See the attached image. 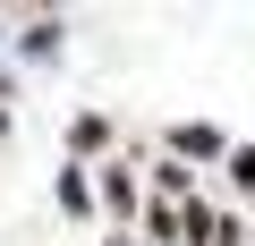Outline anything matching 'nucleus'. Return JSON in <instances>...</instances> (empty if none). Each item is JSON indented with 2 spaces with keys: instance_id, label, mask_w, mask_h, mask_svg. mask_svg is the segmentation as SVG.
Instances as JSON below:
<instances>
[{
  "instance_id": "f257e3e1",
  "label": "nucleus",
  "mask_w": 255,
  "mask_h": 246,
  "mask_svg": "<svg viewBox=\"0 0 255 246\" xmlns=\"http://www.w3.org/2000/svg\"><path fill=\"white\" fill-rule=\"evenodd\" d=\"M60 204H68V212H94V187H85V170H60Z\"/></svg>"
},
{
  "instance_id": "f03ea898",
  "label": "nucleus",
  "mask_w": 255,
  "mask_h": 246,
  "mask_svg": "<svg viewBox=\"0 0 255 246\" xmlns=\"http://www.w3.org/2000/svg\"><path fill=\"white\" fill-rule=\"evenodd\" d=\"M230 170H238V187H255V153H230Z\"/></svg>"
}]
</instances>
